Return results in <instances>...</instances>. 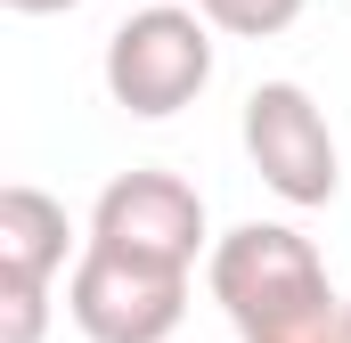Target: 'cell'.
Masks as SVG:
<instances>
[{
	"label": "cell",
	"mask_w": 351,
	"mask_h": 343,
	"mask_svg": "<svg viewBox=\"0 0 351 343\" xmlns=\"http://www.w3.org/2000/svg\"><path fill=\"white\" fill-rule=\"evenodd\" d=\"M204 286L229 311L237 343H351L343 294H335L319 246L286 221H245V229L213 237Z\"/></svg>",
	"instance_id": "1"
},
{
	"label": "cell",
	"mask_w": 351,
	"mask_h": 343,
	"mask_svg": "<svg viewBox=\"0 0 351 343\" xmlns=\"http://www.w3.org/2000/svg\"><path fill=\"white\" fill-rule=\"evenodd\" d=\"M106 98L139 123H164L180 106H196L213 90V25L180 0H147V8H123V25L106 33Z\"/></svg>",
	"instance_id": "2"
},
{
	"label": "cell",
	"mask_w": 351,
	"mask_h": 343,
	"mask_svg": "<svg viewBox=\"0 0 351 343\" xmlns=\"http://www.w3.org/2000/svg\"><path fill=\"white\" fill-rule=\"evenodd\" d=\"M237 139H245V156H254V172H262V188L278 204H294V213L335 204V188H343V147H335L327 106L302 82H254L245 90Z\"/></svg>",
	"instance_id": "3"
},
{
	"label": "cell",
	"mask_w": 351,
	"mask_h": 343,
	"mask_svg": "<svg viewBox=\"0 0 351 343\" xmlns=\"http://www.w3.org/2000/svg\"><path fill=\"white\" fill-rule=\"evenodd\" d=\"M90 246L131 261H156V270H196V254H213V229H204V196L164 164H131L114 172L90 204Z\"/></svg>",
	"instance_id": "4"
},
{
	"label": "cell",
	"mask_w": 351,
	"mask_h": 343,
	"mask_svg": "<svg viewBox=\"0 0 351 343\" xmlns=\"http://www.w3.org/2000/svg\"><path fill=\"white\" fill-rule=\"evenodd\" d=\"M66 319L90 343H172L188 319V270H156V261L106 254L90 246L66 270Z\"/></svg>",
	"instance_id": "5"
},
{
	"label": "cell",
	"mask_w": 351,
	"mask_h": 343,
	"mask_svg": "<svg viewBox=\"0 0 351 343\" xmlns=\"http://www.w3.org/2000/svg\"><path fill=\"white\" fill-rule=\"evenodd\" d=\"M74 254V221L49 188L8 180L0 188V294H49V278Z\"/></svg>",
	"instance_id": "6"
},
{
	"label": "cell",
	"mask_w": 351,
	"mask_h": 343,
	"mask_svg": "<svg viewBox=\"0 0 351 343\" xmlns=\"http://www.w3.org/2000/svg\"><path fill=\"white\" fill-rule=\"evenodd\" d=\"M302 8H311V0H196V16H204L213 33H229V41H278Z\"/></svg>",
	"instance_id": "7"
},
{
	"label": "cell",
	"mask_w": 351,
	"mask_h": 343,
	"mask_svg": "<svg viewBox=\"0 0 351 343\" xmlns=\"http://www.w3.org/2000/svg\"><path fill=\"white\" fill-rule=\"evenodd\" d=\"M49 294H0V343H41Z\"/></svg>",
	"instance_id": "8"
},
{
	"label": "cell",
	"mask_w": 351,
	"mask_h": 343,
	"mask_svg": "<svg viewBox=\"0 0 351 343\" xmlns=\"http://www.w3.org/2000/svg\"><path fill=\"white\" fill-rule=\"evenodd\" d=\"M0 8H16V16H58V8H74V0H0Z\"/></svg>",
	"instance_id": "9"
},
{
	"label": "cell",
	"mask_w": 351,
	"mask_h": 343,
	"mask_svg": "<svg viewBox=\"0 0 351 343\" xmlns=\"http://www.w3.org/2000/svg\"><path fill=\"white\" fill-rule=\"evenodd\" d=\"M123 8H147V0H123Z\"/></svg>",
	"instance_id": "10"
},
{
	"label": "cell",
	"mask_w": 351,
	"mask_h": 343,
	"mask_svg": "<svg viewBox=\"0 0 351 343\" xmlns=\"http://www.w3.org/2000/svg\"><path fill=\"white\" fill-rule=\"evenodd\" d=\"M343 319H351V294H343Z\"/></svg>",
	"instance_id": "11"
}]
</instances>
